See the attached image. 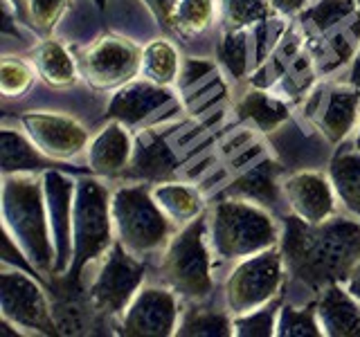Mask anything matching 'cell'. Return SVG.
Returning <instances> with one entry per match:
<instances>
[{"label": "cell", "mask_w": 360, "mask_h": 337, "mask_svg": "<svg viewBox=\"0 0 360 337\" xmlns=\"http://www.w3.org/2000/svg\"><path fill=\"white\" fill-rule=\"evenodd\" d=\"M360 9L358 0H320L318 5L304 11L302 20H309L315 29H331L335 22H342Z\"/></svg>", "instance_id": "33"}, {"label": "cell", "mask_w": 360, "mask_h": 337, "mask_svg": "<svg viewBox=\"0 0 360 337\" xmlns=\"http://www.w3.org/2000/svg\"><path fill=\"white\" fill-rule=\"evenodd\" d=\"M322 335L326 337H360V301L345 284H331L322 290L315 303Z\"/></svg>", "instance_id": "16"}, {"label": "cell", "mask_w": 360, "mask_h": 337, "mask_svg": "<svg viewBox=\"0 0 360 337\" xmlns=\"http://www.w3.org/2000/svg\"><path fill=\"white\" fill-rule=\"evenodd\" d=\"M284 267V256L277 247L241 258L225 281V306L230 315L250 312L277 299Z\"/></svg>", "instance_id": "7"}, {"label": "cell", "mask_w": 360, "mask_h": 337, "mask_svg": "<svg viewBox=\"0 0 360 337\" xmlns=\"http://www.w3.org/2000/svg\"><path fill=\"white\" fill-rule=\"evenodd\" d=\"M155 202L167 213V218L176 225H187L196 220L202 209H205V200L198 194V189L183 185V183H167L151 189Z\"/></svg>", "instance_id": "22"}, {"label": "cell", "mask_w": 360, "mask_h": 337, "mask_svg": "<svg viewBox=\"0 0 360 337\" xmlns=\"http://www.w3.org/2000/svg\"><path fill=\"white\" fill-rule=\"evenodd\" d=\"M214 70V63L210 61H202V59H187L180 67V77H183V86L196 81L198 77H205L207 72Z\"/></svg>", "instance_id": "37"}, {"label": "cell", "mask_w": 360, "mask_h": 337, "mask_svg": "<svg viewBox=\"0 0 360 337\" xmlns=\"http://www.w3.org/2000/svg\"><path fill=\"white\" fill-rule=\"evenodd\" d=\"M32 63L37 67L41 79L52 88H68L75 86L79 74V63L75 56L68 52L59 41L45 39L37 50H34Z\"/></svg>", "instance_id": "20"}, {"label": "cell", "mask_w": 360, "mask_h": 337, "mask_svg": "<svg viewBox=\"0 0 360 337\" xmlns=\"http://www.w3.org/2000/svg\"><path fill=\"white\" fill-rule=\"evenodd\" d=\"M338 200L360 220V151H338L329 164Z\"/></svg>", "instance_id": "23"}, {"label": "cell", "mask_w": 360, "mask_h": 337, "mask_svg": "<svg viewBox=\"0 0 360 337\" xmlns=\"http://www.w3.org/2000/svg\"><path fill=\"white\" fill-rule=\"evenodd\" d=\"M0 153H3V176L9 173H45L50 168H61L63 164L45 155L30 135L3 128L0 131Z\"/></svg>", "instance_id": "19"}, {"label": "cell", "mask_w": 360, "mask_h": 337, "mask_svg": "<svg viewBox=\"0 0 360 337\" xmlns=\"http://www.w3.org/2000/svg\"><path fill=\"white\" fill-rule=\"evenodd\" d=\"M315 101L320 106L318 112H313V119L326 135V140L340 142L347 138L358 119L360 90L352 86H331L326 88V95H320Z\"/></svg>", "instance_id": "17"}, {"label": "cell", "mask_w": 360, "mask_h": 337, "mask_svg": "<svg viewBox=\"0 0 360 337\" xmlns=\"http://www.w3.org/2000/svg\"><path fill=\"white\" fill-rule=\"evenodd\" d=\"M3 230L39 272H54V243L45 202L43 173L3 176Z\"/></svg>", "instance_id": "2"}, {"label": "cell", "mask_w": 360, "mask_h": 337, "mask_svg": "<svg viewBox=\"0 0 360 337\" xmlns=\"http://www.w3.org/2000/svg\"><path fill=\"white\" fill-rule=\"evenodd\" d=\"M70 0H30L27 3V22L43 37L54 32L61 16L65 14Z\"/></svg>", "instance_id": "35"}, {"label": "cell", "mask_w": 360, "mask_h": 337, "mask_svg": "<svg viewBox=\"0 0 360 337\" xmlns=\"http://www.w3.org/2000/svg\"><path fill=\"white\" fill-rule=\"evenodd\" d=\"M239 115L243 119H250L259 131L270 133L279 128L290 117V112L281 99L270 97L264 90H250L239 101Z\"/></svg>", "instance_id": "25"}, {"label": "cell", "mask_w": 360, "mask_h": 337, "mask_svg": "<svg viewBox=\"0 0 360 337\" xmlns=\"http://www.w3.org/2000/svg\"><path fill=\"white\" fill-rule=\"evenodd\" d=\"M347 290L352 292V295L360 301V261L356 263V267L352 270V275H349V279L345 281Z\"/></svg>", "instance_id": "39"}, {"label": "cell", "mask_w": 360, "mask_h": 337, "mask_svg": "<svg viewBox=\"0 0 360 337\" xmlns=\"http://www.w3.org/2000/svg\"><path fill=\"white\" fill-rule=\"evenodd\" d=\"M172 93L167 86H158L149 79L142 81H129L127 86L117 88L108 104V117L122 121L124 126L144 121L155 110H160L172 101Z\"/></svg>", "instance_id": "15"}, {"label": "cell", "mask_w": 360, "mask_h": 337, "mask_svg": "<svg viewBox=\"0 0 360 337\" xmlns=\"http://www.w3.org/2000/svg\"><path fill=\"white\" fill-rule=\"evenodd\" d=\"M270 0H223L225 29H248L270 18Z\"/></svg>", "instance_id": "28"}, {"label": "cell", "mask_w": 360, "mask_h": 337, "mask_svg": "<svg viewBox=\"0 0 360 337\" xmlns=\"http://www.w3.org/2000/svg\"><path fill=\"white\" fill-rule=\"evenodd\" d=\"M277 173H279V166L270 160H264L262 164H257L248 173H243L239 180H234V183L225 189V196L250 200L262 207H273L279 202Z\"/></svg>", "instance_id": "21"}, {"label": "cell", "mask_w": 360, "mask_h": 337, "mask_svg": "<svg viewBox=\"0 0 360 337\" xmlns=\"http://www.w3.org/2000/svg\"><path fill=\"white\" fill-rule=\"evenodd\" d=\"M210 247L221 258H248L270 247H277L281 232L275 218L243 198H230L217 202L207 223Z\"/></svg>", "instance_id": "3"}, {"label": "cell", "mask_w": 360, "mask_h": 337, "mask_svg": "<svg viewBox=\"0 0 360 337\" xmlns=\"http://www.w3.org/2000/svg\"><path fill=\"white\" fill-rule=\"evenodd\" d=\"M5 3H9V7H14L16 18L27 22V3H30V0H5Z\"/></svg>", "instance_id": "40"}, {"label": "cell", "mask_w": 360, "mask_h": 337, "mask_svg": "<svg viewBox=\"0 0 360 337\" xmlns=\"http://www.w3.org/2000/svg\"><path fill=\"white\" fill-rule=\"evenodd\" d=\"M45 202H48V218L52 243L56 252L54 275H65L72 263V205L77 180L68 178L59 168H50L43 173Z\"/></svg>", "instance_id": "13"}, {"label": "cell", "mask_w": 360, "mask_h": 337, "mask_svg": "<svg viewBox=\"0 0 360 337\" xmlns=\"http://www.w3.org/2000/svg\"><path fill=\"white\" fill-rule=\"evenodd\" d=\"M219 59L234 79H243L248 70V32L225 29L219 43Z\"/></svg>", "instance_id": "32"}, {"label": "cell", "mask_w": 360, "mask_h": 337, "mask_svg": "<svg viewBox=\"0 0 360 337\" xmlns=\"http://www.w3.org/2000/svg\"><path fill=\"white\" fill-rule=\"evenodd\" d=\"M176 335L183 337H230L234 335V324L228 312H217L210 308H187L178 322Z\"/></svg>", "instance_id": "26"}, {"label": "cell", "mask_w": 360, "mask_h": 337, "mask_svg": "<svg viewBox=\"0 0 360 337\" xmlns=\"http://www.w3.org/2000/svg\"><path fill=\"white\" fill-rule=\"evenodd\" d=\"M142 3L149 7V11L153 14L155 22L160 25L162 29L176 34L174 27V14H176V5L178 0H142Z\"/></svg>", "instance_id": "36"}, {"label": "cell", "mask_w": 360, "mask_h": 337, "mask_svg": "<svg viewBox=\"0 0 360 337\" xmlns=\"http://www.w3.org/2000/svg\"><path fill=\"white\" fill-rule=\"evenodd\" d=\"M279 250L288 272L313 290L345 284L360 261V220L331 216L311 225L295 213L284 218Z\"/></svg>", "instance_id": "1"}, {"label": "cell", "mask_w": 360, "mask_h": 337, "mask_svg": "<svg viewBox=\"0 0 360 337\" xmlns=\"http://www.w3.org/2000/svg\"><path fill=\"white\" fill-rule=\"evenodd\" d=\"M214 14H217V0H178L174 14L176 37L202 34L214 22Z\"/></svg>", "instance_id": "27"}, {"label": "cell", "mask_w": 360, "mask_h": 337, "mask_svg": "<svg viewBox=\"0 0 360 337\" xmlns=\"http://www.w3.org/2000/svg\"><path fill=\"white\" fill-rule=\"evenodd\" d=\"M146 265L120 241L106 252L104 263L90 286V303L101 315H120L144 284Z\"/></svg>", "instance_id": "9"}, {"label": "cell", "mask_w": 360, "mask_h": 337, "mask_svg": "<svg viewBox=\"0 0 360 337\" xmlns=\"http://www.w3.org/2000/svg\"><path fill=\"white\" fill-rule=\"evenodd\" d=\"M0 315L16 329L39 335L56 333L50 301L34 275L25 270H3L0 275Z\"/></svg>", "instance_id": "10"}, {"label": "cell", "mask_w": 360, "mask_h": 337, "mask_svg": "<svg viewBox=\"0 0 360 337\" xmlns=\"http://www.w3.org/2000/svg\"><path fill=\"white\" fill-rule=\"evenodd\" d=\"M110 213L115 241L135 256L153 254L172 241V220L144 185H129L112 191Z\"/></svg>", "instance_id": "5"}, {"label": "cell", "mask_w": 360, "mask_h": 337, "mask_svg": "<svg viewBox=\"0 0 360 337\" xmlns=\"http://www.w3.org/2000/svg\"><path fill=\"white\" fill-rule=\"evenodd\" d=\"M79 74L95 90H117L140 74L142 50L129 39L106 34L77 56Z\"/></svg>", "instance_id": "8"}, {"label": "cell", "mask_w": 360, "mask_h": 337, "mask_svg": "<svg viewBox=\"0 0 360 337\" xmlns=\"http://www.w3.org/2000/svg\"><path fill=\"white\" fill-rule=\"evenodd\" d=\"M20 124L30 135V140L45 155H50L59 162L72 160V157L88 149L90 135L86 126L70 115L50 110H27L20 115Z\"/></svg>", "instance_id": "12"}, {"label": "cell", "mask_w": 360, "mask_h": 337, "mask_svg": "<svg viewBox=\"0 0 360 337\" xmlns=\"http://www.w3.org/2000/svg\"><path fill=\"white\" fill-rule=\"evenodd\" d=\"M180 54L176 45L167 39H155L142 50V63H140V74L142 79L158 86H174L180 74Z\"/></svg>", "instance_id": "24"}, {"label": "cell", "mask_w": 360, "mask_h": 337, "mask_svg": "<svg viewBox=\"0 0 360 337\" xmlns=\"http://www.w3.org/2000/svg\"><path fill=\"white\" fill-rule=\"evenodd\" d=\"M178 295L172 288L142 286L124 310L120 335L131 337H169L178 329Z\"/></svg>", "instance_id": "11"}, {"label": "cell", "mask_w": 360, "mask_h": 337, "mask_svg": "<svg viewBox=\"0 0 360 337\" xmlns=\"http://www.w3.org/2000/svg\"><path fill=\"white\" fill-rule=\"evenodd\" d=\"M279 337H322V329L315 315V306L295 308L281 306L277 317V333Z\"/></svg>", "instance_id": "30"}, {"label": "cell", "mask_w": 360, "mask_h": 337, "mask_svg": "<svg viewBox=\"0 0 360 337\" xmlns=\"http://www.w3.org/2000/svg\"><path fill=\"white\" fill-rule=\"evenodd\" d=\"M108 189L95 178L77 180L72 205V263L68 277L79 279L84 267L99 261L115 243Z\"/></svg>", "instance_id": "4"}, {"label": "cell", "mask_w": 360, "mask_h": 337, "mask_svg": "<svg viewBox=\"0 0 360 337\" xmlns=\"http://www.w3.org/2000/svg\"><path fill=\"white\" fill-rule=\"evenodd\" d=\"M277 317H279V301L273 299L266 306L234 315V335L236 337H273L277 333Z\"/></svg>", "instance_id": "29"}, {"label": "cell", "mask_w": 360, "mask_h": 337, "mask_svg": "<svg viewBox=\"0 0 360 337\" xmlns=\"http://www.w3.org/2000/svg\"><path fill=\"white\" fill-rule=\"evenodd\" d=\"M309 0H270V7L277 14H284V16H292V14H300V11L307 7Z\"/></svg>", "instance_id": "38"}, {"label": "cell", "mask_w": 360, "mask_h": 337, "mask_svg": "<svg viewBox=\"0 0 360 337\" xmlns=\"http://www.w3.org/2000/svg\"><path fill=\"white\" fill-rule=\"evenodd\" d=\"M176 160L169 153L167 146L155 140L151 144H146L144 149L135 157V173H140L144 178H162L167 173H172Z\"/></svg>", "instance_id": "34"}, {"label": "cell", "mask_w": 360, "mask_h": 337, "mask_svg": "<svg viewBox=\"0 0 360 337\" xmlns=\"http://www.w3.org/2000/svg\"><path fill=\"white\" fill-rule=\"evenodd\" d=\"M37 72L18 56H5L0 61V93L7 99H18L34 86Z\"/></svg>", "instance_id": "31"}, {"label": "cell", "mask_w": 360, "mask_h": 337, "mask_svg": "<svg viewBox=\"0 0 360 337\" xmlns=\"http://www.w3.org/2000/svg\"><path fill=\"white\" fill-rule=\"evenodd\" d=\"M207 223L205 216L183 225L162 254L160 277L167 288L185 299L200 301L214 290L212 281V258L207 245Z\"/></svg>", "instance_id": "6"}, {"label": "cell", "mask_w": 360, "mask_h": 337, "mask_svg": "<svg viewBox=\"0 0 360 337\" xmlns=\"http://www.w3.org/2000/svg\"><path fill=\"white\" fill-rule=\"evenodd\" d=\"M284 196L290 207V213L311 225L324 223L335 211V189L331 178L318 171L292 173L284 183Z\"/></svg>", "instance_id": "14"}, {"label": "cell", "mask_w": 360, "mask_h": 337, "mask_svg": "<svg viewBox=\"0 0 360 337\" xmlns=\"http://www.w3.org/2000/svg\"><path fill=\"white\" fill-rule=\"evenodd\" d=\"M354 149H358V151H360V128H358V133H356V142H354Z\"/></svg>", "instance_id": "41"}, {"label": "cell", "mask_w": 360, "mask_h": 337, "mask_svg": "<svg viewBox=\"0 0 360 337\" xmlns=\"http://www.w3.org/2000/svg\"><path fill=\"white\" fill-rule=\"evenodd\" d=\"M133 140L124 124L112 119L101 128L88 146V168L95 176H117L131 164Z\"/></svg>", "instance_id": "18"}, {"label": "cell", "mask_w": 360, "mask_h": 337, "mask_svg": "<svg viewBox=\"0 0 360 337\" xmlns=\"http://www.w3.org/2000/svg\"><path fill=\"white\" fill-rule=\"evenodd\" d=\"M95 5H97L99 9H104V7H106V0H95Z\"/></svg>", "instance_id": "42"}]
</instances>
